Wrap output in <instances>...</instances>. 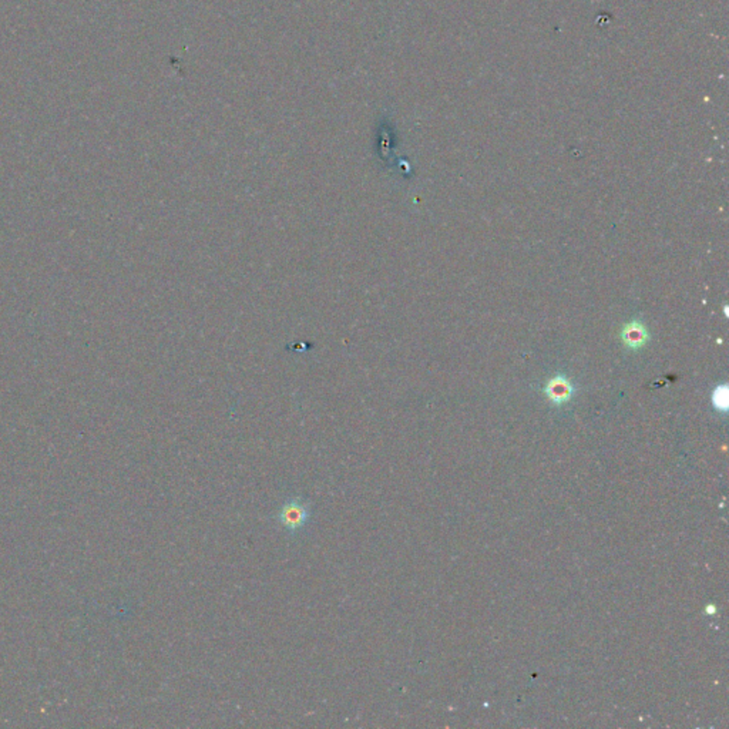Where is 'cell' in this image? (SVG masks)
I'll list each match as a JSON object with an SVG mask.
<instances>
[{"mask_svg": "<svg viewBox=\"0 0 729 729\" xmlns=\"http://www.w3.org/2000/svg\"><path fill=\"white\" fill-rule=\"evenodd\" d=\"M280 525L289 533L299 532L310 518V504L301 499H291L285 501L277 514Z\"/></svg>", "mask_w": 729, "mask_h": 729, "instance_id": "6da1fadb", "label": "cell"}, {"mask_svg": "<svg viewBox=\"0 0 729 729\" xmlns=\"http://www.w3.org/2000/svg\"><path fill=\"white\" fill-rule=\"evenodd\" d=\"M547 395L554 402H564L571 395V386L565 379L556 378L547 385Z\"/></svg>", "mask_w": 729, "mask_h": 729, "instance_id": "7a4b0ae2", "label": "cell"}, {"mask_svg": "<svg viewBox=\"0 0 729 729\" xmlns=\"http://www.w3.org/2000/svg\"><path fill=\"white\" fill-rule=\"evenodd\" d=\"M622 338H624V342H626L627 345H630L631 348H638V346L645 343L647 332L643 328V325L631 324L626 329H624Z\"/></svg>", "mask_w": 729, "mask_h": 729, "instance_id": "3957f363", "label": "cell"}, {"mask_svg": "<svg viewBox=\"0 0 729 729\" xmlns=\"http://www.w3.org/2000/svg\"><path fill=\"white\" fill-rule=\"evenodd\" d=\"M714 403L718 409L725 410L728 406V390L725 386H721L714 393Z\"/></svg>", "mask_w": 729, "mask_h": 729, "instance_id": "277c9868", "label": "cell"}]
</instances>
